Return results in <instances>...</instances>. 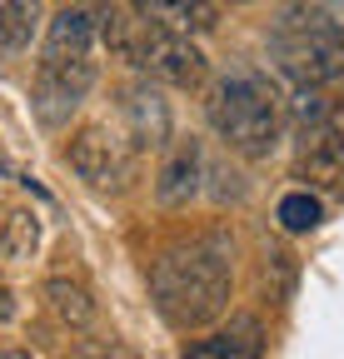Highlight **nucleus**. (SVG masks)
<instances>
[{
	"instance_id": "nucleus-14",
	"label": "nucleus",
	"mask_w": 344,
	"mask_h": 359,
	"mask_svg": "<svg viewBox=\"0 0 344 359\" xmlns=\"http://www.w3.org/2000/svg\"><path fill=\"white\" fill-rule=\"evenodd\" d=\"M46 299H50V309L60 314L70 330H85L95 320V299H90V290H85L80 280H65V275L46 280Z\"/></svg>"
},
{
	"instance_id": "nucleus-11",
	"label": "nucleus",
	"mask_w": 344,
	"mask_h": 359,
	"mask_svg": "<svg viewBox=\"0 0 344 359\" xmlns=\"http://www.w3.org/2000/svg\"><path fill=\"white\" fill-rule=\"evenodd\" d=\"M265 339L254 320H235L230 330H214L195 344H185V359H260Z\"/></svg>"
},
{
	"instance_id": "nucleus-8",
	"label": "nucleus",
	"mask_w": 344,
	"mask_h": 359,
	"mask_svg": "<svg viewBox=\"0 0 344 359\" xmlns=\"http://www.w3.org/2000/svg\"><path fill=\"white\" fill-rule=\"evenodd\" d=\"M200 180H205V145L200 140H175L155 175V200L170 205V210H180L200 195Z\"/></svg>"
},
{
	"instance_id": "nucleus-6",
	"label": "nucleus",
	"mask_w": 344,
	"mask_h": 359,
	"mask_svg": "<svg viewBox=\"0 0 344 359\" xmlns=\"http://www.w3.org/2000/svg\"><path fill=\"white\" fill-rule=\"evenodd\" d=\"M65 155H70V170H75L90 190H100V195L125 190V180H130V155H125V145L115 140L105 125H85V130H75Z\"/></svg>"
},
{
	"instance_id": "nucleus-17",
	"label": "nucleus",
	"mask_w": 344,
	"mask_h": 359,
	"mask_svg": "<svg viewBox=\"0 0 344 359\" xmlns=\"http://www.w3.org/2000/svg\"><path fill=\"white\" fill-rule=\"evenodd\" d=\"M294 120L305 130L324 125V95H319V90H294Z\"/></svg>"
},
{
	"instance_id": "nucleus-9",
	"label": "nucleus",
	"mask_w": 344,
	"mask_h": 359,
	"mask_svg": "<svg viewBox=\"0 0 344 359\" xmlns=\"http://www.w3.org/2000/svg\"><path fill=\"white\" fill-rule=\"evenodd\" d=\"M120 110H125V125H130V145L135 150H160L170 140V105H165V95L150 80L145 85H125Z\"/></svg>"
},
{
	"instance_id": "nucleus-4",
	"label": "nucleus",
	"mask_w": 344,
	"mask_h": 359,
	"mask_svg": "<svg viewBox=\"0 0 344 359\" xmlns=\"http://www.w3.org/2000/svg\"><path fill=\"white\" fill-rule=\"evenodd\" d=\"M270 50L299 90H319L324 80L344 75V40L334 30H310V35H270Z\"/></svg>"
},
{
	"instance_id": "nucleus-16",
	"label": "nucleus",
	"mask_w": 344,
	"mask_h": 359,
	"mask_svg": "<svg viewBox=\"0 0 344 359\" xmlns=\"http://www.w3.org/2000/svg\"><path fill=\"white\" fill-rule=\"evenodd\" d=\"M324 219V205L315 200V195H305V190H289L284 200H280V224L289 235H305V230H315V224Z\"/></svg>"
},
{
	"instance_id": "nucleus-10",
	"label": "nucleus",
	"mask_w": 344,
	"mask_h": 359,
	"mask_svg": "<svg viewBox=\"0 0 344 359\" xmlns=\"http://www.w3.org/2000/svg\"><path fill=\"white\" fill-rule=\"evenodd\" d=\"M95 35H100V11L65 6V11H55V20L46 30V50H40V60H85L90 45H95Z\"/></svg>"
},
{
	"instance_id": "nucleus-7",
	"label": "nucleus",
	"mask_w": 344,
	"mask_h": 359,
	"mask_svg": "<svg viewBox=\"0 0 344 359\" xmlns=\"http://www.w3.org/2000/svg\"><path fill=\"white\" fill-rule=\"evenodd\" d=\"M294 180H305V195L324 200H344V135L334 125L305 130V145L294 160Z\"/></svg>"
},
{
	"instance_id": "nucleus-1",
	"label": "nucleus",
	"mask_w": 344,
	"mask_h": 359,
	"mask_svg": "<svg viewBox=\"0 0 344 359\" xmlns=\"http://www.w3.org/2000/svg\"><path fill=\"white\" fill-rule=\"evenodd\" d=\"M150 290L175 330H200L220 320L235 290V240L225 230H200L175 240L150 264Z\"/></svg>"
},
{
	"instance_id": "nucleus-12",
	"label": "nucleus",
	"mask_w": 344,
	"mask_h": 359,
	"mask_svg": "<svg viewBox=\"0 0 344 359\" xmlns=\"http://www.w3.org/2000/svg\"><path fill=\"white\" fill-rule=\"evenodd\" d=\"M155 25H165V30H175V35H185L190 40V30L200 35V30H214L220 25V6H205V0H155V6H140Z\"/></svg>"
},
{
	"instance_id": "nucleus-19",
	"label": "nucleus",
	"mask_w": 344,
	"mask_h": 359,
	"mask_svg": "<svg viewBox=\"0 0 344 359\" xmlns=\"http://www.w3.org/2000/svg\"><path fill=\"white\" fill-rule=\"evenodd\" d=\"M11 320H15V294L0 285V325H11Z\"/></svg>"
},
{
	"instance_id": "nucleus-5",
	"label": "nucleus",
	"mask_w": 344,
	"mask_h": 359,
	"mask_svg": "<svg viewBox=\"0 0 344 359\" xmlns=\"http://www.w3.org/2000/svg\"><path fill=\"white\" fill-rule=\"evenodd\" d=\"M90 85H95V60L90 55L85 60H40V70H35V115H40V125L60 130L80 110V100L90 95Z\"/></svg>"
},
{
	"instance_id": "nucleus-2",
	"label": "nucleus",
	"mask_w": 344,
	"mask_h": 359,
	"mask_svg": "<svg viewBox=\"0 0 344 359\" xmlns=\"http://www.w3.org/2000/svg\"><path fill=\"white\" fill-rule=\"evenodd\" d=\"M205 115H209L214 135H220L235 155L260 160V155H270L275 140H280L284 100H280V90H275L260 70H254V65H230L220 80L209 85Z\"/></svg>"
},
{
	"instance_id": "nucleus-18",
	"label": "nucleus",
	"mask_w": 344,
	"mask_h": 359,
	"mask_svg": "<svg viewBox=\"0 0 344 359\" xmlns=\"http://www.w3.org/2000/svg\"><path fill=\"white\" fill-rule=\"evenodd\" d=\"M80 359H135L120 339H85L80 344Z\"/></svg>"
},
{
	"instance_id": "nucleus-20",
	"label": "nucleus",
	"mask_w": 344,
	"mask_h": 359,
	"mask_svg": "<svg viewBox=\"0 0 344 359\" xmlns=\"http://www.w3.org/2000/svg\"><path fill=\"white\" fill-rule=\"evenodd\" d=\"M0 359H30L25 349H0Z\"/></svg>"
},
{
	"instance_id": "nucleus-13",
	"label": "nucleus",
	"mask_w": 344,
	"mask_h": 359,
	"mask_svg": "<svg viewBox=\"0 0 344 359\" xmlns=\"http://www.w3.org/2000/svg\"><path fill=\"white\" fill-rule=\"evenodd\" d=\"M40 250V215L35 210H11L0 224V264H25Z\"/></svg>"
},
{
	"instance_id": "nucleus-15",
	"label": "nucleus",
	"mask_w": 344,
	"mask_h": 359,
	"mask_svg": "<svg viewBox=\"0 0 344 359\" xmlns=\"http://www.w3.org/2000/svg\"><path fill=\"white\" fill-rule=\"evenodd\" d=\"M35 20H40L35 6H20V0H0V55H20V50H30Z\"/></svg>"
},
{
	"instance_id": "nucleus-3",
	"label": "nucleus",
	"mask_w": 344,
	"mask_h": 359,
	"mask_svg": "<svg viewBox=\"0 0 344 359\" xmlns=\"http://www.w3.org/2000/svg\"><path fill=\"white\" fill-rule=\"evenodd\" d=\"M100 35H105V45L120 60H130L140 75L165 80V85H200L205 70H209L205 50L195 40L155 25L140 6H110V11H100Z\"/></svg>"
}]
</instances>
